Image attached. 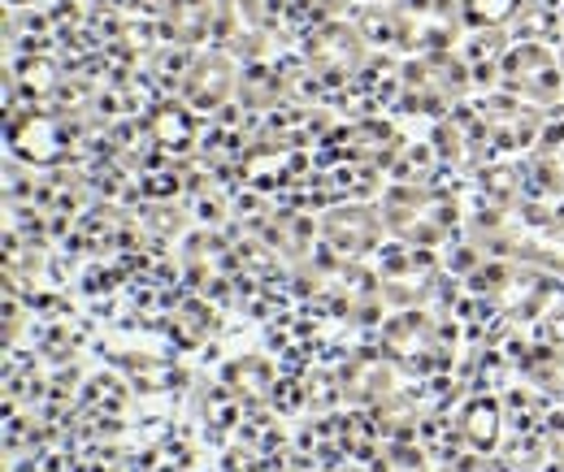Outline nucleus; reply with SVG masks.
<instances>
[{
	"label": "nucleus",
	"mask_w": 564,
	"mask_h": 472,
	"mask_svg": "<svg viewBox=\"0 0 564 472\" xmlns=\"http://www.w3.org/2000/svg\"><path fill=\"white\" fill-rule=\"evenodd\" d=\"M512 69H517V83L530 87V91H547V87H556V78H552V69H547V57H543L539 48L517 53Z\"/></svg>",
	"instance_id": "1"
}]
</instances>
